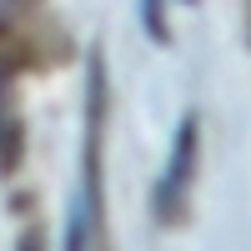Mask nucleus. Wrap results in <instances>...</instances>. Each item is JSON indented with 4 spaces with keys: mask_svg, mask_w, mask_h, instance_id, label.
Here are the masks:
<instances>
[{
    "mask_svg": "<svg viewBox=\"0 0 251 251\" xmlns=\"http://www.w3.org/2000/svg\"><path fill=\"white\" fill-rule=\"evenodd\" d=\"M20 251H46V246H40V231H30L25 241H20Z\"/></svg>",
    "mask_w": 251,
    "mask_h": 251,
    "instance_id": "obj_5",
    "label": "nucleus"
},
{
    "mask_svg": "<svg viewBox=\"0 0 251 251\" xmlns=\"http://www.w3.org/2000/svg\"><path fill=\"white\" fill-rule=\"evenodd\" d=\"M141 15H146V30L156 40H166V15H161V0H141Z\"/></svg>",
    "mask_w": 251,
    "mask_h": 251,
    "instance_id": "obj_4",
    "label": "nucleus"
},
{
    "mask_svg": "<svg viewBox=\"0 0 251 251\" xmlns=\"http://www.w3.org/2000/svg\"><path fill=\"white\" fill-rule=\"evenodd\" d=\"M25 151V126H20V100L10 86V66L0 55V171H15Z\"/></svg>",
    "mask_w": 251,
    "mask_h": 251,
    "instance_id": "obj_2",
    "label": "nucleus"
},
{
    "mask_svg": "<svg viewBox=\"0 0 251 251\" xmlns=\"http://www.w3.org/2000/svg\"><path fill=\"white\" fill-rule=\"evenodd\" d=\"M191 171H196V116L181 121V136L171 146V166L156 186V216L161 221H176L181 216V201H186V186H191Z\"/></svg>",
    "mask_w": 251,
    "mask_h": 251,
    "instance_id": "obj_1",
    "label": "nucleus"
},
{
    "mask_svg": "<svg viewBox=\"0 0 251 251\" xmlns=\"http://www.w3.org/2000/svg\"><path fill=\"white\" fill-rule=\"evenodd\" d=\"M15 5H20V0H0V20H10V15H15Z\"/></svg>",
    "mask_w": 251,
    "mask_h": 251,
    "instance_id": "obj_6",
    "label": "nucleus"
},
{
    "mask_svg": "<svg viewBox=\"0 0 251 251\" xmlns=\"http://www.w3.org/2000/svg\"><path fill=\"white\" fill-rule=\"evenodd\" d=\"M66 251H91V206L86 201L75 206V216L66 226Z\"/></svg>",
    "mask_w": 251,
    "mask_h": 251,
    "instance_id": "obj_3",
    "label": "nucleus"
}]
</instances>
